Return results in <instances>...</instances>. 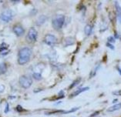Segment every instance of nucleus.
I'll list each match as a JSON object with an SVG mask.
<instances>
[{
	"label": "nucleus",
	"instance_id": "1",
	"mask_svg": "<svg viewBox=\"0 0 121 117\" xmlns=\"http://www.w3.org/2000/svg\"><path fill=\"white\" fill-rule=\"evenodd\" d=\"M32 55L31 49L24 47L19 49L18 53V63L19 65H25L30 60Z\"/></svg>",
	"mask_w": 121,
	"mask_h": 117
},
{
	"label": "nucleus",
	"instance_id": "2",
	"mask_svg": "<svg viewBox=\"0 0 121 117\" xmlns=\"http://www.w3.org/2000/svg\"><path fill=\"white\" fill-rule=\"evenodd\" d=\"M64 22H65V16L63 15H56L53 18V19H52V27L55 29L60 30V29L63 28Z\"/></svg>",
	"mask_w": 121,
	"mask_h": 117
},
{
	"label": "nucleus",
	"instance_id": "3",
	"mask_svg": "<svg viewBox=\"0 0 121 117\" xmlns=\"http://www.w3.org/2000/svg\"><path fill=\"white\" fill-rule=\"evenodd\" d=\"M13 12L11 9H5L0 15V20L4 22H9L13 19Z\"/></svg>",
	"mask_w": 121,
	"mask_h": 117
},
{
	"label": "nucleus",
	"instance_id": "4",
	"mask_svg": "<svg viewBox=\"0 0 121 117\" xmlns=\"http://www.w3.org/2000/svg\"><path fill=\"white\" fill-rule=\"evenodd\" d=\"M19 84L22 88L24 89H28L29 88L32 84V79L27 76V75H22L21 77L19 78Z\"/></svg>",
	"mask_w": 121,
	"mask_h": 117
},
{
	"label": "nucleus",
	"instance_id": "5",
	"mask_svg": "<svg viewBox=\"0 0 121 117\" xmlns=\"http://www.w3.org/2000/svg\"><path fill=\"white\" fill-rule=\"evenodd\" d=\"M37 36H38V33H37V31L36 30V29H35L34 28H30L29 32H28L26 39H27V40L30 43H32V42H35L36 41Z\"/></svg>",
	"mask_w": 121,
	"mask_h": 117
},
{
	"label": "nucleus",
	"instance_id": "6",
	"mask_svg": "<svg viewBox=\"0 0 121 117\" xmlns=\"http://www.w3.org/2000/svg\"><path fill=\"white\" fill-rule=\"evenodd\" d=\"M44 42L49 46H54L56 43V38L53 35L47 34L44 38Z\"/></svg>",
	"mask_w": 121,
	"mask_h": 117
},
{
	"label": "nucleus",
	"instance_id": "7",
	"mask_svg": "<svg viewBox=\"0 0 121 117\" xmlns=\"http://www.w3.org/2000/svg\"><path fill=\"white\" fill-rule=\"evenodd\" d=\"M13 32L17 36H22L25 33V29L20 25H16L13 27Z\"/></svg>",
	"mask_w": 121,
	"mask_h": 117
},
{
	"label": "nucleus",
	"instance_id": "8",
	"mask_svg": "<svg viewBox=\"0 0 121 117\" xmlns=\"http://www.w3.org/2000/svg\"><path fill=\"white\" fill-rule=\"evenodd\" d=\"M46 17L45 16H40L39 18H38L37 21H36V25H43V23L46 22Z\"/></svg>",
	"mask_w": 121,
	"mask_h": 117
},
{
	"label": "nucleus",
	"instance_id": "9",
	"mask_svg": "<svg viewBox=\"0 0 121 117\" xmlns=\"http://www.w3.org/2000/svg\"><path fill=\"white\" fill-rule=\"evenodd\" d=\"M92 31H93V29H92V26L90 25H86L85 26V29H84V32H85V34L86 36H90L92 33Z\"/></svg>",
	"mask_w": 121,
	"mask_h": 117
},
{
	"label": "nucleus",
	"instance_id": "10",
	"mask_svg": "<svg viewBox=\"0 0 121 117\" xmlns=\"http://www.w3.org/2000/svg\"><path fill=\"white\" fill-rule=\"evenodd\" d=\"M120 103H118V104H116V105H114V106H112L111 107H110L109 109H107L108 112H114V111H117L118 109H120Z\"/></svg>",
	"mask_w": 121,
	"mask_h": 117
},
{
	"label": "nucleus",
	"instance_id": "11",
	"mask_svg": "<svg viewBox=\"0 0 121 117\" xmlns=\"http://www.w3.org/2000/svg\"><path fill=\"white\" fill-rule=\"evenodd\" d=\"M7 70V66L5 63H1L0 64V75L4 74Z\"/></svg>",
	"mask_w": 121,
	"mask_h": 117
},
{
	"label": "nucleus",
	"instance_id": "12",
	"mask_svg": "<svg viewBox=\"0 0 121 117\" xmlns=\"http://www.w3.org/2000/svg\"><path fill=\"white\" fill-rule=\"evenodd\" d=\"M87 89H89V88L88 87H86V88H83V89H80L79 90H78V91H76L74 93H73L72 95H70V96L69 97L70 98H73V97H74V96H76V95H79V93L80 92H84V91H86V90H87Z\"/></svg>",
	"mask_w": 121,
	"mask_h": 117
},
{
	"label": "nucleus",
	"instance_id": "13",
	"mask_svg": "<svg viewBox=\"0 0 121 117\" xmlns=\"http://www.w3.org/2000/svg\"><path fill=\"white\" fill-rule=\"evenodd\" d=\"M41 76H42V74L33 72V77H34V79H37V80L39 79H41Z\"/></svg>",
	"mask_w": 121,
	"mask_h": 117
},
{
	"label": "nucleus",
	"instance_id": "14",
	"mask_svg": "<svg viewBox=\"0 0 121 117\" xmlns=\"http://www.w3.org/2000/svg\"><path fill=\"white\" fill-rule=\"evenodd\" d=\"M79 79H78V80L76 79V81L74 82V83H73V84L71 85V86H69V89H72V88H73V87H74V86H75V85H76V84H78V83H79Z\"/></svg>",
	"mask_w": 121,
	"mask_h": 117
},
{
	"label": "nucleus",
	"instance_id": "15",
	"mask_svg": "<svg viewBox=\"0 0 121 117\" xmlns=\"http://www.w3.org/2000/svg\"><path fill=\"white\" fill-rule=\"evenodd\" d=\"M4 89H5V86H2V85H0V93L3 92Z\"/></svg>",
	"mask_w": 121,
	"mask_h": 117
}]
</instances>
